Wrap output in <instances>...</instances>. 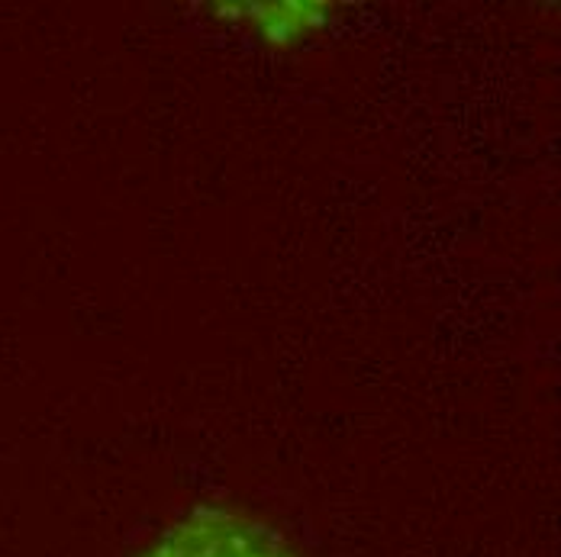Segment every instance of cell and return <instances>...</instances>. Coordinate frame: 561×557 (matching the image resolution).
<instances>
[{"mask_svg":"<svg viewBox=\"0 0 561 557\" xmlns=\"http://www.w3.org/2000/svg\"><path fill=\"white\" fill-rule=\"evenodd\" d=\"M139 557H294L278 535L226 509H194Z\"/></svg>","mask_w":561,"mask_h":557,"instance_id":"obj_1","label":"cell"}]
</instances>
